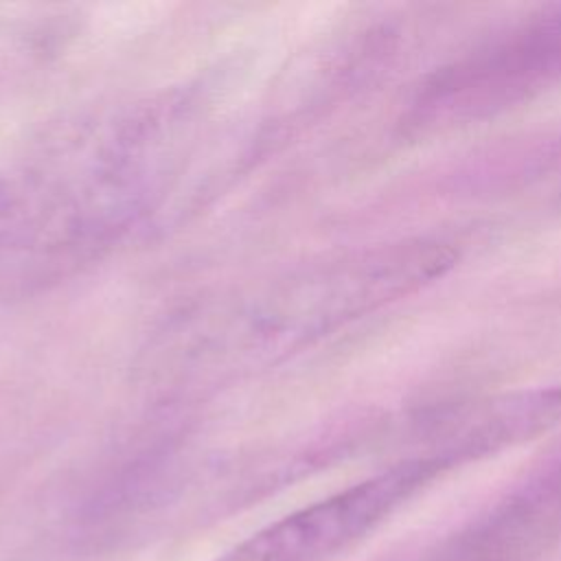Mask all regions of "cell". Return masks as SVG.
Instances as JSON below:
<instances>
[{"mask_svg": "<svg viewBox=\"0 0 561 561\" xmlns=\"http://www.w3.org/2000/svg\"><path fill=\"white\" fill-rule=\"evenodd\" d=\"M458 261L454 243L412 237L364 248L280 283V289L243 298L234 311H221L215 351H280L327 335L381 307L399 302L440 280Z\"/></svg>", "mask_w": 561, "mask_h": 561, "instance_id": "obj_1", "label": "cell"}, {"mask_svg": "<svg viewBox=\"0 0 561 561\" xmlns=\"http://www.w3.org/2000/svg\"><path fill=\"white\" fill-rule=\"evenodd\" d=\"M519 535L502 524H493L489 530L476 533L467 543L438 561H513Z\"/></svg>", "mask_w": 561, "mask_h": 561, "instance_id": "obj_4", "label": "cell"}, {"mask_svg": "<svg viewBox=\"0 0 561 561\" xmlns=\"http://www.w3.org/2000/svg\"><path fill=\"white\" fill-rule=\"evenodd\" d=\"M561 81V7L436 70L412 101V123L456 125L526 101Z\"/></svg>", "mask_w": 561, "mask_h": 561, "instance_id": "obj_2", "label": "cell"}, {"mask_svg": "<svg viewBox=\"0 0 561 561\" xmlns=\"http://www.w3.org/2000/svg\"><path fill=\"white\" fill-rule=\"evenodd\" d=\"M456 465L443 451L414 454L259 528L213 561H329Z\"/></svg>", "mask_w": 561, "mask_h": 561, "instance_id": "obj_3", "label": "cell"}]
</instances>
